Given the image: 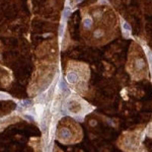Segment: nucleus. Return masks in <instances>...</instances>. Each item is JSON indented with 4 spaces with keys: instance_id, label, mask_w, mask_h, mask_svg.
<instances>
[{
    "instance_id": "3",
    "label": "nucleus",
    "mask_w": 152,
    "mask_h": 152,
    "mask_svg": "<svg viewBox=\"0 0 152 152\" xmlns=\"http://www.w3.org/2000/svg\"><path fill=\"white\" fill-rule=\"evenodd\" d=\"M59 136L61 138H63V139H68L71 136V132L69 131L68 129H66V128H62V129H60Z\"/></svg>"
},
{
    "instance_id": "6",
    "label": "nucleus",
    "mask_w": 152,
    "mask_h": 152,
    "mask_svg": "<svg viewBox=\"0 0 152 152\" xmlns=\"http://www.w3.org/2000/svg\"><path fill=\"white\" fill-rule=\"evenodd\" d=\"M58 106H59V103L56 101V102H54L52 104V107H51V112L52 113H56L58 111Z\"/></svg>"
},
{
    "instance_id": "8",
    "label": "nucleus",
    "mask_w": 152,
    "mask_h": 152,
    "mask_svg": "<svg viewBox=\"0 0 152 152\" xmlns=\"http://www.w3.org/2000/svg\"><path fill=\"white\" fill-rule=\"evenodd\" d=\"M123 26H124V28H125V30H128V31H131V26H130L127 23H124V25H123Z\"/></svg>"
},
{
    "instance_id": "1",
    "label": "nucleus",
    "mask_w": 152,
    "mask_h": 152,
    "mask_svg": "<svg viewBox=\"0 0 152 152\" xmlns=\"http://www.w3.org/2000/svg\"><path fill=\"white\" fill-rule=\"evenodd\" d=\"M66 79L68 81V83L70 84H75L79 80V75L77 72L75 71H68L67 73V76H66Z\"/></svg>"
},
{
    "instance_id": "9",
    "label": "nucleus",
    "mask_w": 152,
    "mask_h": 152,
    "mask_svg": "<svg viewBox=\"0 0 152 152\" xmlns=\"http://www.w3.org/2000/svg\"><path fill=\"white\" fill-rule=\"evenodd\" d=\"M25 117L26 119H28V121H31V122L35 121V118L32 117V116H30V115H25Z\"/></svg>"
},
{
    "instance_id": "7",
    "label": "nucleus",
    "mask_w": 152,
    "mask_h": 152,
    "mask_svg": "<svg viewBox=\"0 0 152 152\" xmlns=\"http://www.w3.org/2000/svg\"><path fill=\"white\" fill-rule=\"evenodd\" d=\"M30 104H31V101H29V100H25V101H21L20 106L26 107V106H28V105H30Z\"/></svg>"
},
{
    "instance_id": "5",
    "label": "nucleus",
    "mask_w": 152,
    "mask_h": 152,
    "mask_svg": "<svg viewBox=\"0 0 152 152\" xmlns=\"http://www.w3.org/2000/svg\"><path fill=\"white\" fill-rule=\"evenodd\" d=\"M92 25V19L90 17H85L83 19V27L85 29H89Z\"/></svg>"
},
{
    "instance_id": "4",
    "label": "nucleus",
    "mask_w": 152,
    "mask_h": 152,
    "mask_svg": "<svg viewBox=\"0 0 152 152\" xmlns=\"http://www.w3.org/2000/svg\"><path fill=\"white\" fill-rule=\"evenodd\" d=\"M104 35V30L101 29V28H97V29H94L93 32H92V37L93 39H101Z\"/></svg>"
},
{
    "instance_id": "2",
    "label": "nucleus",
    "mask_w": 152,
    "mask_h": 152,
    "mask_svg": "<svg viewBox=\"0 0 152 152\" xmlns=\"http://www.w3.org/2000/svg\"><path fill=\"white\" fill-rule=\"evenodd\" d=\"M144 67H145V62H144V60L142 58L138 57L136 59V61H135V68H136V70L140 71V70H142Z\"/></svg>"
}]
</instances>
